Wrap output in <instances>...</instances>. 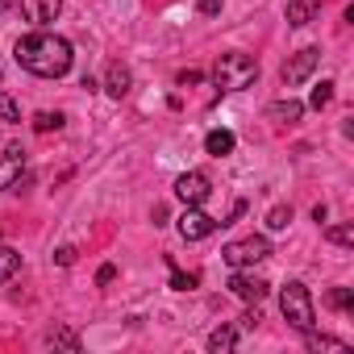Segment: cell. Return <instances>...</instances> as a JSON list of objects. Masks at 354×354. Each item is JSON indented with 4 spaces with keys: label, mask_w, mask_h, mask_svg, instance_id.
Listing matches in <instances>:
<instances>
[{
    "label": "cell",
    "mask_w": 354,
    "mask_h": 354,
    "mask_svg": "<svg viewBox=\"0 0 354 354\" xmlns=\"http://www.w3.org/2000/svg\"><path fill=\"white\" fill-rule=\"evenodd\" d=\"M34 129H38V133L63 129V113H34Z\"/></svg>",
    "instance_id": "ac0fdd59"
},
{
    "label": "cell",
    "mask_w": 354,
    "mask_h": 354,
    "mask_svg": "<svg viewBox=\"0 0 354 354\" xmlns=\"http://www.w3.org/2000/svg\"><path fill=\"white\" fill-rule=\"evenodd\" d=\"M171 288H175V292H192V288H196V275H184V271L171 267Z\"/></svg>",
    "instance_id": "7402d4cb"
},
{
    "label": "cell",
    "mask_w": 354,
    "mask_h": 354,
    "mask_svg": "<svg viewBox=\"0 0 354 354\" xmlns=\"http://www.w3.org/2000/svg\"><path fill=\"white\" fill-rule=\"evenodd\" d=\"M325 238H329L333 246H354V230H350V225H329Z\"/></svg>",
    "instance_id": "ffe728a7"
},
{
    "label": "cell",
    "mask_w": 354,
    "mask_h": 354,
    "mask_svg": "<svg viewBox=\"0 0 354 354\" xmlns=\"http://www.w3.org/2000/svg\"><path fill=\"white\" fill-rule=\"evenodd\" d=\"M234 146H238V138H234L230 129H209V133H205V150H209L213 158H225V154H234Z\"/></svg>",
    "instance_id": "7c38bea8"
},
{
    "label": "cell",
    "mask_w": 354,
    "mask_h": 354,
    "mask_svg": "<svg viewBox=\"0 0 354 354\" xmlns=\"http://www.w3.org/2000/svg\"><path fill=\"white\" fill-rule=\"evenodd\" d=\"M288 221H292V209H283V205H279V209H271V213H267V225H271V230H283V225H288Z\"/></svg>",
    "instance_id": "603a6c76"
},
{
    "label": "cell",
    "mask_w": 354,
    "mask_h": 354,
    "mask_svg": "<svg viewBox=\"0 0 354 354\" xmlns=\"http://www.w3.org/2000/svg\"><path fill=\"white\" fill-rule=\"evenodd\" d=\"M279 308H283L288 325H292V329H300V333H308V329L317 325V313H313V296H308V288H304L300 279L283 283V292H279Z\"/></svg>",
    "instance_id": "3957f363"
},
{
    "label": "cell",
    "mask_w": 354,
    "mask_h": 354,
    "mask_svg": "<svg viewBox=\"0 0 354 354\" xmlns=\"http://www.w3.org/2000/svg\"><path fill=\"white\" fill-rule=\"evenodd\" d=\"M0 117H5V121H21V109H17V100L9 92H0Z\"/></svg>",
    "instance_id": "44dd1931"
},
{
    "label": "cell",
    "mask_w": 354,
    "mask_h": 354,
    "mask_svg": "<svg viewBox=\"0 0 354 354\" xmlns=\"http://www.w3.org/2000/svg\"><path fill=\"white\" fill-rule=\"evenodd\" d=\"M317 63H321V50H317V46H304V50H296V55L283 63V84H288V88L304 84V80L317 71Z\"/></svg>",
    "instance_id": "52a82bcc"
},
{
    "label": "cell",
    "mask_w": 354,
    "mask_h": 354,
    "mask_svg": "<svg viewBox=\"0 0 354 354\" xmlns=\"http://www.w3.org/2000/svg\"><path fill=\"white\" fill-rule=\"evenodd\" d=\"M17 271H21V254H17L13 246H0V283L13 279Z\"/></svg>",
    "instance_id": "e0dca14e"
},
{
    "label": "cell",
    "mask_w": 354,
    "mask_h": 354,
    "mask_svg": "<svg viewBox=\"0 0 354 354\" xmlns=\"http://www.w3.org/2000/svg\"><path fill=\"white\" fill-rule=\"evenodd\" d=\"M304 346L313 350V354H321V350H337V354H350V342H342V337H325V333H304Z\"/></svg>",
    "instance_id": "5bb4252c"
},
{
    "label": "cell",
    "mask_w": 354,
    "mask_h": 354,
    "mask_svg": "<svg viewBox=\"0 0 354 354\" xmlns=\"http://www.w3.org/2000/svg\"><path fill=\"white\" fill-rule=\"evenodd\" d=\"M113 275H117V267H100L96 271V283H113Z\"/></svg>",
    "instance_id": "f546056e"
},
{
    "label": "cell",
    "mask_w": 354,
    "mask_h": 354,
    "mask_svg": "<svg viewBox=\"0 0 354 354\" xmlns=\"http://www.w3.org/2000/svg\"><path fill=\"white\" fill-rule=\"evenodd\" d=\"M329 304H333V308H350V304H354L350 288H333V292H329Z\"/></svg>",
    "instance_id": "cb8c5ba5"
},
{
    "label": "cell",
    "mask_w": 354,
    "mask_h": 354,
    "mask_svg": "<svg viewBox=\"0 0 354 354\" xmlns=\"http://www.w3.org/2000/svg\"><path fill=\"white\" fill-rule=\"evenodd\" d=\"M267 117H271V121H279V125H292V121H300V117H304V104L288 96V100H275V104H267Z\"/></svg>",
    "instance_id": "8fae6325"
},
{
    "label": "cell",
    "mask_w": 354,
    "mask_h": 354,
    "mask_svg": "<svg viewBox=\"0 0 354 354\" xmlns=\"http://www.w3.org/2000/svg\"><path fill=\"white\" fill-rule=\"evenodd\" d=\"M21 180H26V150L21 146H9L5 158H0V192L21 188Z\"/></svg>",
    "instance_id": "9c48e42d"
},
{
    "label": "cell",
    "mask_w": 354,
    "mask_h": 354,
    "mask_svg": "<svg viewBox=\"0 0 354 354\" xmlns=\"http://www.w3.org/2000/svg\"><path fill=\"white\" fill-rule=\"evenodd\" d=\"M104 92L121 100V96L129 92V67H121V63H109V75H104Z\"/></svg>",
    "instance_id": "4fadbf2b"
},
{
    "label": "cell",
    "mask_w": 354,
    "mask_h": 354,
    "mask_svg": "<svg viewBox=\"0 0 354 354\" xmlns=\"http://www.w3.org/2000/svg\"><path fill=\"white\" fill-rule=\"evenodd\" d=\"M263 317H259V308H250V313H242V329H254Z\"/></svg>",
    "instance_id": "f1b7e54d"
},
{
    "label": "cell",
    "mask_w": 354,
    "mask_h": 354,
    "mask_svg": "<svg viewBox=\"0 0 354 354\" xmlns=\"http://www.w3.org/2000/svg\"><path fill=\"white\" fill-rule=\"evenodd\" d=\"M175 196H180L184 205H205L213 196V180L205 171H184L180 180H175Z\"/></svg>",
    "instance_id": "8992f818"
},
{
    "label": "cell",
    "mask_w": 354,
    "mask_h": 354,
    "mask_svg": "<svg viewBox=\"0 0 354 354\" xmlns=\"http://www.w3.org/2000/svg\"><path fill=\"white\" fill-rule=\"evenodd\" d=\"M271 254V242L263 238V234H250V238H238V242H230L225 250H221V259L238 271V267H254V263H263Z\"/></svg>",
    "instance_id": "277c9868"
},
{
    "label": "cell",
    "mask_w": 354,
    "mask_h": 354,
    "mask_svg": "<svg viewBox=\"0 0 354 354\" xmlns=\"http://www.w3.org/2000/svg\"><path fill=\"white\" fill-rule=\"evenodd\" d=\"M50 342H55V346H67V350H75V346H80V337H75L71 329H55V333H50Z\"/></svg>",
    "instance_id": "d4e9b609"
},
{
    "label": "cell",
    "mask_w": 354,
    "mask_h": 354,
    "mask_svg": "<svg viewBox=\"0 0 354 354\" xmlns=\"http://www.w3.org/2000/svg\"><path fill=\"white\" fill-rule=\"evenodd\" d=\"M234 342H238V329H234V325H221V329H213V333H209V350H213V354L234 350Z\"/></svg>",
    "instance_id": "2e32d148"
},
{
    "label": "cell",
    "mask_w": 354,
    "mask_h": 354,
    "mask_svg": "<svg viewBox=\"0 0 354 354\" xmlns=\"http://www.w3.org/2000/svg\"><path fill=\"white\" fill-rule=\"evenodd\" d=\"M230 292H234L238 300H246V304H259V300H267L271 283H267V279H259V275H250L246 267H238V271L230 275Z\"/></svg>",
    "instance_id": "ba28073f"
},
{
    "label": "cell",
    "mask_w": 354,
    "mask_h": 354,
    "mask_svg": "<svg viewBox=\"0 0 354 354\" xmlns=\"http://www.w3.org/2000/svg\"><path fill=\"white\" fill-rule=\"evenodd\" d=\"M329 100H333V84H329V80H321V84L313 88V96H308V104H313V109H325Z\"/></svg>",
    "instance_id": "d6986e66"
},
{
    "label": "cell",
    "mask_w": 354,
    "mask_h": 354,
    "mask_svg": "<svg viewBox=\"0 0 354 354\" xmlns=\"http://www.w3.org/2000/svg\"><path fill=\"white\" fill-rule=\"evenodd\" d=\"M196 9H201L205 17H217V13H221V0H196Z\"/></svg>",
    "instance_id": "4316f807"
},
{
    "label": "cell",
    "mask_w": 354,
    "mask_h": 354,
    "mask_svg": "<svg viewBox=\"0 0 354 354\" xmlns=\"http://www.w3.org/2000/svg\"><path fill=\"white\" fill-rule=\"evenodd\" d=\"M317 17V5H313V0H292V5H288V26H308Z\"/></svg>",
    "instance_id": "9a60e30c"
},
{
    "label": "cell",
    "mask_w": 354,
    "mask_h": 354,
    "mask_svg": "<svg viewBox=\"0 0 354 354\" xmlns=\"http://www.w3.org/2000/svg\"><path fill=\"white\" fill-rule=\"evenodd\" d=\"M254 80H259V63H254L250 55H242V50L221 55L217 67H213V84H217L221 92H242V88H250Z\"/></svg>",
    "instance_id": "7a4b0ae2"
},
{
    "label": "cell",
    "mask_w": 354,
    "mask_h": 354,
    "mask_svg": "<svg viewBox=\"0 0 354 354\" xmlns=\"http://www.w3.org/2000/svg\"><path fill=\"white\" fill-rule=\"evenodd\" d=\"M205 75L201 71H180V88H192V84H201Z\"/></svg>",
    "instance_id": "83f0119b"
},
{
    "label": "cell",
    "mask_w": 354,
    "mask_h": 354,
    "mask_svg": "<svg viewBox=\"0 0 354 354\" xmlns=\"http://www.w3.org/2000/svg\"><path fill=\"white\" fill-rule=\"evenodd\" d=\"M75 254H80L75 246H59V254H55V263H59V267H71V263H75Z\"/></svg>",
    "instance_id": "484cf974"
},
{
    "label": "cell",
    "mask_w": 354,
    "mask_h": 354,
    "mask_svg": "<svg viewBox=\"0 0 354 354\" xmlns=\"http://www.w3.org/2000/svg\"><path fill=\"white\" fill-rule=\"evenodd\" d=\"M213 234H217V217H209L201 205H188L184 217H180V238L184 242H205Z\"/></svg>",
    "instance_id": "5b68a950"
},
{
    "label": "cell",
    "mask_w": 354,
    "mask_h": 354,
    "mask_svg": "<svg viewBox=\"0 0 354 354\" xmlns=\"http://www.w3.org/2000/svg\"><path fill=\"white\" fill-rule=\"evenodd\" d=\"M21 13L30 26H50L63 13V0H21Z\"/></svg>",
    "instance_id": "30bf717a"
},
{
    "label": "cell",
    "mask_w": 354,
    "mask_h": 354,
    "mask_svg": "<svg viewBox=\"0 0 354 354\" xmlns=\"http://www.w3.org/2000/svg\"><path fill=\"white\" fill-rule=\"evenodd\" d=\"M13 55H17V63H21L30 75H42V80H59V75H67V71H71V63H75L71 42H67V38H59V34H46V30L17 38Z\"/></svg>",
    "instance_id": "6da1fadb"
},
{
    "label": "cell",
    "mask_w": 354,
    "mask_h": 354,
    "mask_svg": "<svg viewBox=\"0 0 354 354\" xmlns=\"http://www.w3.org/2000/svg\"><path fill=\"white\" fill-rule=\"evenodd\" d=\"M17 5V0H0V13H5V9H13Z\"/></svg>",
    "instance_id": "4dcf8cb0"
}]
</instances>
